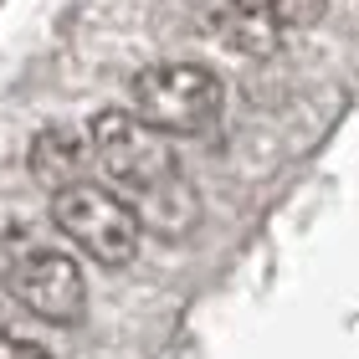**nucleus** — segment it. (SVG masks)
Wrapping results in <instances>:
<instances>
[{
	"label": "nucleus",
	"mask_w": 359,
	"mask_h": 359,
	"mask_svg": "<svg viewBox=\"0 0 359 359\" xmlns=\"http://www.w3.org/2000/svg\"><path fill=\"white\" fill-rule=\"evenodd\" d=\"M93 154L118 185L128 190V205L139 210L144 226H154L159 236H180L190 231V221L201 216L195 195L180 175L170 144H159L165 134L149 128L134 108H108L93 118Z\"/></svg>",
	"instance_id": "1"
},
{
	"label": "nucleus",
	"mask_w": 359,
	"mask_h": 359,
	"mask_svg": "<svg viewBox=\"0 0 359 359\" xmlns=\"http://www.w3.org/2000/svg\"><path fill=\"white\" fill-rule=\"evenodd\" d=\"M221 77L195 62H154L134 77L128 108L159 134H205L221 118Z\"/></svg>",
	"instance_id": "3"
},
{
	"label": "nucleus",
	"mask_w": 359,
	"mask_h": 359,
	"mask_svg": "<svg viewBox=\"0 0 359 359\" xmlns=\"http://www.w3.org/2000/svg\"><path fill=\"white\" fill-rule=\"evenodd\" d=\"M6 252H11V287H15V303L26 313H36L46 323H83V308H88V283L77 272L72 257H62L52 247H41L26 226H11L6 236Z\"/></svg>",
	"instance_id": "4"
},
{
	"label": "nucleus",
	"mask_w": 359,
	"mask_h": 359,
	"mask_svg": "<svg viewBox=\"0 0 359 359\" xmlns=\"http://www.w3.org/2000/svg\"><path fill=\"white\" fill-rule=\"evenodd\" d=\"M0 359H52V349L21 334H0Z\"/></svg>",
	"instance_id": "7"
},
{
	"label": "nucleus",
	"mask_w": 359,
	"mask_h": 359,
	"mask_svg": "<svg viewBox=\"0 0 359 359\" xmlns=\"http://www.w3.org/2000/svg\"><path fill=\"white\" fill-rule=\"evenodd\" d=\"M93 159V134H77L67 123H52L31 139V180L46 190H62L83 180V165Z\"/></svg>",
	"instance_id": "5"
},
{
	"label": "nucleus",
	"mask_w": 359,
	"mask_h": 359,
	"mask_svg": "<svg viewBox=\"0 0 359 359\" xmlns=\"http://www.w3.org/2000/svg\"><path fill=\"white\" fill-rule=\"evenodd\" d=\"M52 221L57 231L72 241L77 252H88L97 267H128L139 257V236L144 221L139 210L113 195L108 185H93V180H72V185L52 190Z\"/></svg>",
	"instance_id": "2"
},
{
	"label": "nucleus",
	"mask_w": 359,
	"mask_h": 359,
	"mask_svg": "<svg viewBox=\"0 0 359 359\" xmlns=\"http://www.w3.org/2000/svg\"><path fill=\"white\" fill-rule=\"evenodd\" d=\"M247 21H262L272 31H292V26H313L323 15V0H231Z\"/></svg>",
	"instance_id": "6"
}]
</instances>
